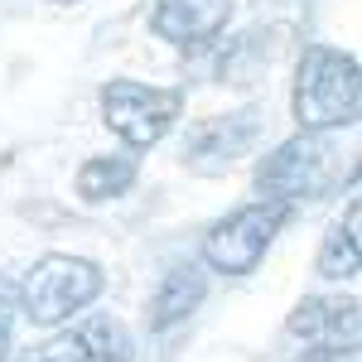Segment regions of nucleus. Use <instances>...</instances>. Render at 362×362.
<instances>
[{
	"mask_svg": "<svg viewBox=\"0 0 362 362\" xmlns=\"http://www.w3.org/2000/svg\"><path fill=\"white\" fill-rule=\"evenodd\" d=\"M295 121L309 136H324L338 126H358L362 112V73L358 58L329 49V44H314L300 58V73H295Z\"/></svg>",
	"mask_w": 362,
	"mask_h": 362,
	"instance_id": "1",
	"label": "nucleus"
},
{
	"mask_svg": "<svg viewBox=\"0 0 362 362\" xmlns=\"http://www.w3.org/2000/svg\"><path fill=\"white\" fill-rule=\"evenodd\" d=\"M102 271L83 261V256H44V261H34L29 266V276L15 285V309L25 314L29 324H44V329H54L63 319H73V314H83L97 295H102Z\"/></svg>",
	"mask_w": 362,
	"mask_h": 362,
	"instance_id": "2",
	"label": "nucleus"
},
{
	"mask_svg": "<svg viewBox=\"0 0 362 362\" xmlns=\"http://www.w3.org/2000/svg\"><path fill=\"white\" fill-rule=\"evenodd\" d=\"M338 150L329 145L324 136H300L280 140L276 150L261 160L256 169V189L266 194V203H285V208H295V203H305V198H319L329 194L338 184Z\"/></svg>",
	"mask_w": 362,
	"mask_h": 362,
	"instance_id": "3",
	"label": "nucleus"
},
{
	"mask_svg": "<svg viewBox=\"0 0 362 362\" xmlns=\"http://www.w3.org/2000/svg\"><path fill=\"white\" fill-rule=\"evenodd\" d=\"M290 223V208L285 203H247V208H237L232 218L208 227V237H203V266H213L218 276H251L261 261H266V251L271 242L280 237V227Z\"/></svg>",
	"mask_w": 362,
	"mask_h": 362,
	"instance_id": "4",
	"label": "nucleus"
},
{
	"mask_svg": "<svg viewBox=\"0 0 362 362\" xmlns=\"http://www.w3.org/2000/svg\"><path fill=\"white\" fill-rule=\"evenodd\" d=\"M184 112V92L179 87H150L116 78L102 92V116L116 136L126 140V150H150L174 131V121Z\"/></svg>",
	"mask_w": 362,
	"mask_h": 362,
	"instance_id": "5",
	"label": "nucleus"
},
{
	"mask_svg": "<svg viewBox=\"0 0 362 362\" xmlns=\"http://www.w3.org/2000/svg\"><path fill=\"white\" fill-rule=\"evenodd\" d=\"M15 362H136V343L126 324L112 314H87L68 334H54L49 343L20 353Z\"/></svg>",
	"mask_w": 362,
	"mask_h": 362,
	"instance_id": "6",
	"label": "nucleus"
},
{
	"mask_svg": "<svg viewBox=\"0 0 362 362\" xmlns=\"http://www.w3.org/2000/svg\"><path fill=\"white\" fill-rule=\"evenodd\" d=\"M261 140V112L242 107L232 116H208L184 136V165L194 169H232L237 160H247L251 145Z\"/></svg>",
	"mask_w": 362,
	"mask_h": 362,
	"instance_id": "7",
	"label": "nucleus"
},
{
	"mask_svg": "<svg viewBox=\"0 0 362 362\" xmlns=\"http://www.w3.org/2000/svg\"><path fill=\"white\" fill-rule=\"evenodd\" d=\"M290 338H305V348H338L358 353V300L353 295H309L290 314Z\"/></svg>",
	"mask_w": 362,
	"mask_h": 362,
	"instance_id": "8",
	"label": "nucleus"
},
{
	"mask_svg": "<svg viewBox=\"0 0 362 362\" xmlns=\"http://www.w3.org/2000/svg\"><path fill=\"white\" fill-rule=\"evenodd\" d=\"M232 20V0H160L155 15H150V29L174 44V49H203L213 44L218 34Z\"/></svg>",
	"mask_w": 362,
	"mask_h": 362,
	"instance_id": "9",
	"label": "nucleus"
},
{
	"mask_svg": "<svg viewBox=\"0 0 362 362\" xmlns=\"http://www.w3.org/2000/svg\"><path fill=\"white\" fill-rule=\"evenodd\" d=\"M203 295H208V276H203L198 261L169 266L165 276H160V285H155V300H150V324H155V329L184 324V319L203 305Z\"/></svg>",
	"mask_w": 362,
	"mask_h": 362,
	"instance_id": "10",
	"label": "nucleus"
},
{
	"mask_svg": "<svg viewBox=\"0 0 362 362\" xmlns=\"http://www.w3.org/2000/svg\"><path fill=\"white\" fill-rule=\"evenodd\" d=\"M358 227H362V208L348 203V218L329 227L324 247H319V276L324 280H353L358 276Z\"/></svg>",
	"mask_w": 362,
	"mask_h": 362,
	"instance_id": "11",
	"label": "nucleus"
},
{
	"mask_svg": "<svg viewBox=\"0 0 362 362\" xmlns=\"http://www.w3.org/2000/svg\"><path fill=\"white\" fill-rule=\"evenodd\" d=\"M136 184V160L126 155H92L83 169H78V194L87 203H107V198H121Z\"/></svg>",
	"mask_w": 362,
	"mask_h": 362,
	"instance_id": "12",
	"label": "nucleus"
},
{
	"mask_svg": "<svg viewBox=\"0 0 362 362\" xmlns=\"http://www.w3.org/2000/svg\"><path fill=\"white\" fill-rule=\"evenodd\" d=\"M271 49H261V34H242L237 44H227L223 63H218V78L232 87H247L256 78V68H271Z\"/></svg>",
	"mask_w": 362,
	"mask_h": 362,
	"instance_id": "13",
	"label": "nucleus"
},
{
	"mask_svg": "<svg viewBox=\"0 0 362 362\" xmlns=\"http://www.w3.org/2000/svg\"><path fill=\"white\" fill-rule=\"evenodd\" d=\"M10 324H15V285L0 280V362H5V348H10Z\"/></svg>",
	"mask_w": 362,
	"mask_h": 362,
	"instance_id": "14",
	"label": "nucleus"
},
{
	"mask_svg": "<svg viewBox=\"0 0 362 362\" xmlns=\"http://www.w3.org/2000/svg\"><path fill=\"white\" fill-rule=\"evenodd\" d=\"M54 5H78V0H54Z\"/></svg>",
	"mask_w": 362,
	"mask_h": 362,
	"instance_id": "15",
	"label": "nucleus"
}]
</instances>
